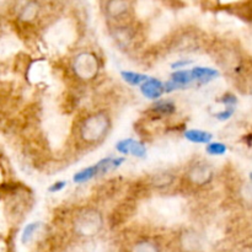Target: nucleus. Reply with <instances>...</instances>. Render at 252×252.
Returning <instances> with one entry per match:
<instances>
[{"label": "nucleus", "mask_w": 252, "mask_h": 252, "mask_svg": "<svg viewBox=\"0 0 252 252\" xmlns=\"http://www.w3.org/2000/svg\"><path fill=\"white\" fill-rule=\"evenodd\" d=\"M181 248L185 252H199L202 250L201 239L194 233H186L181 238Z\"/></svg>", "instance_id": "obj_7"}, {"label": "nucleus", "mask_w": 252, "mask_h": 252, "mask_svg": "<svg viewBox=\"0 0 252 252\" xmlns=\"http://www.w3.org/2000/svg\"><path fill=\"white\" fill-rule=\"evenodd\" d=\"M121 76H122V79L126 81V83L133 86L142 85L143 83H145V81L149 79L145 74L135 73V71H127V70L121 71Z\"/></svg>", "instance_id": "obj_12"}, {"label": "nucleus", "mask_w": 252, "mask_h": 252, "mask_svg": "<svg viewBox=\"0 0 252 252\" xmlns=\"http://www.w3.org/2000/svg\"><path fill=\"white\" fill-rule=\"evenodd\" d=\"M65 185H66L65 181H58L56 182V184L52 185V186L48 189V191L52 192V193H57V192L62 191V189L65 187Z\"/></svg>", "instance_id": "obj_20"}, {"label": "nucleus", "mask_w": 252, "mask_h": 252, "mask_svg": "<svg viewBox=\"0 0 252 252\" xmlns=\"http://www.w3.org/2000/svg\"><path fill=\"white\" fill-rule=\"evenodd\" d=\"M140 91L143 95L150 100H158L165 91V84L155 78H149L145 83L140 85Z\"/></svg>", "instance_id": "obj_5"}, {"label": "nucleus", "mask_w": 252, "mask_h": 252, "mask_svg": "<svg viewBox=\"0 0 252 252\" xmlns=\"http://www.w3.org/2000/svg\"><path fill=\"white\" fill-rule=\"evenodd\" d=\"M127 0H108L107 2V12L111 16H121L128 10Z\"/></svg>", "instance_id": "obj_11"}, {"label": "nucleus", "mask_w": 252, "mask_h": 252, "mask_svg": "<svg viewBox=\"0 0 252 252\" xmlns=\"http://www.w3.org/2000/svg\"><path fill=\"white\" fill-rule=\"evenodd\" d=\"M192 63V61L189 59H182V61H177L175 63L171 64V68L172 69H179V68H184V66L189 65Z\"/></svg>", "instance_id": "obj_21"}, {"label": "nucleus", "mask_w": 252, "mask_h": 252, "mask_svg": "<svg viewBox=\"0 0 252 252\" xmlns=\"http://www.w3.org/2000/svg\"><path fill=\"white\" fill-rule=\"evenodd\" d=\"M116 149L118 153L123 155H133L137 158H144L147 155V148L142 142L128 138V139H123L116 144Z\"/></svg>", "instance_id": "obj_3"}, {"label": "nucleus", "mask_w": 252, "mask_h": 252, "mask_svg": "<svg viewBox=\"0 0 252 252\" xmlns=\"http://www.w3.org/2000/svg\"><path fill=\"white\" fill-rule=\"evenodd\" d=\"M39 226H41V224L39 223H31L29 224V225L25 228L24 233H22V243L24 244H27L30 240L32 239V236H33V234L36 233L37 230L39 229Z\"/></svg>", "instance_id": "obj_17"}, {"label": "nucleus", "mask_w": 252, "mask_h": 252, "mask_svg": "<svg viewBox=\"0 0 252 252\" xmlns=\"http://www.w3.org/2000/svg\"><path fill=\"white\" fill-rule=\"evenodd\" d=\"M192 73H193L196 81H198L199 84L209 83L213 79L218 78L219 75V71L217 69L206 68V66H194L192 69Z\"/></svg>", "instance_id": "obj_6"}, {"label": "nucleus", "mask_w": 252, "mask_h": 252, "mask_svg": "<svg viewBox=\"0 0 252 252\" xmlns=\"http://www.w3.org/2000/svg\"><path fill=\"white\" fill-rule=\"evenodd\" d=\"M193 81H196V79L192 73V69L191 70H177L171 74L169 83L165 84V93H172L179 89H185L191 85Z\"/></svg>", "instance_id": "obj_2"}, {"label": "nucleus", "mask_w": 252, "mask_h": 252, "mask_svg": "<svg viewBox=\"0 0 252 252\" xmlns=\"http://www.w3.org/2000/svg\"><path fill=\"white\" fill-rule=\"evenodd\" d=\"M88 65H96L95 59H94L91 56H89V54H81V56L76 59V63H75L76 71L83 74L85 78H88V75H90L91 71H95L94 69L88 68Z\"/></svg>", "instance_id": "obj_10"}, {"label": "nucleus", "mask_w": 252, "mask_h": 252, "mask_svg": "<svg viewBox=\"0 0 252 252\" xmlns=\"http://www.w3.org/2000/svg\"><path fill=\"white\" fill-rule=\"evenodd\" d=\"M175 103L171 101H158L154 105L152 106V111L155 115H161V116H169L175 112Z\"/></svg>", "instance_id": "obj_13"}, {"label": "nucleus", "mask_w": 252, "mask_h": 252, "mask_svg": "<svg viewBox=\"0 0 252 252\" xmlns=\"http://www.w3.org/2000/svg\"><path fill=\"white\" fill-rule=\"evenodd\" d=\"M78 230L84 235H94L100 229V217L96 213H88L78 220Z\"/></svg>", "instance_id": "obj_4"}, {"label": "nucleus", "mask_w": 252, "mask_h": 252, "mask_svg": "<svg viewBox=\"0 0 252 252\" xmlns=\"http://www.w3.org/2000/svg\"><path fill=\"white\" fill-rule=\"evenodd\" d=\"M219 101L223 105H225V107H235V105L238 103V97L233 94H225Z\"/></svg>", "instance_id": "obj_18"}, {"label": "nucleus", "mask_w": 252, "mask_h": 252, "mask_svg": "<svg viewBox=\"0 0 252 252\" xmlns=\"http://www.w3.org/2000/svg\"><path fill=\"white\" fill-rule=\"evenodd\" d=\"M206 150L209 155H212V157H220V155L225 154L228 148H226V145L223 144V143L216 142V143H208Z\"/></svg>", "instance_id": "obj_15"}, {"label": "nucleus", "mask_w": 252, "mask_h": 252, "mask_svg": "<svg viewBox=\"0 0 252 252\" xmlns=\"http://www.w3.org/2000/svg\"><path fill=\"white\" fill-rule=\"evenodd\" d=\"M234 112H235V107H226L224 111H221V112L217 113L216 117L218 118L219 121H226V120H229V118H230L231 116L234 115Z\"/></svg>", "instance_id": "obj_19"}, {"label": "nucleus", "mask_w": 252, "mask_h": 252, "mask_svg": "<svg viewBox=\"0 0 252 252\" xmlns=\"http://www.w3.org/2000/svg\"><path fill=\"white\" fill-rule=\"evenodd\" d=\"M37 12H38V5L34 1H30L20 11V19L24 21H31L37 16Z\"/></svg>", "instance_id": "obj_14"}, {"label": "nucleus", "mask_w": 252, "mask_h": 252, "mask_svg": "<svg viewBox=\"0 0 252 252\" xmlns=\"http://www.w3.org/2000/svg\"><path fill=\"white\" fill-rule=\"evenodd\" d=\"M96 176H100V170H98V166L97 164L93 165V166H89L86 167V169L81 170V171L76 172L75 175H74L73 180L75 184H85V182L90 181V180H93L94 177Z\"/></svg>", "instance_id": "obj_9"}, {"label": "nucleus", "mask_w": 252, "mask_h": 252, "mask_svg": "<svg viewBox=\"0 0 252 252\" xmlns=\"http://www.w3.org/2000/svg\"><path fill=\"white\" fill-rule=\"evenodd\" d=\"M185 138L189 142L197 143V144H208V143H211L213 135H212V133L206 132V130L189 129L185 133Z\"/></svg>", "instance_id": "obj_8"}, {"label": "nucleus", "mask_w": 252, "mask_h": 252, "mask_svg": "<svg viewBox=\"0 0 252 252\" xmlns=\"http://www.w3.org/2000/svg\"><path fill=\"white\" fill-rule=\"evenodd\" d=\"M132 252H159V249L150 241H140L133 248Z\"/></svg>", "instance_id": "obj_16"}, {"label": "nucleus", "mask_w": 252, "mask_h": 252, "mask_svg": "<svg viewBox=\"0 0 252 252\" xmlns=\"http://www.w3.org/2000/svg\"><path fill=\"white\" fill-rule=\"evenodd\" d=\"M108 127L107 118L105 116H94L86 120L81 128V134L86 140H96L102 137Z\"/></svg>", "instance_id": "obj_1"}]
</instances>
